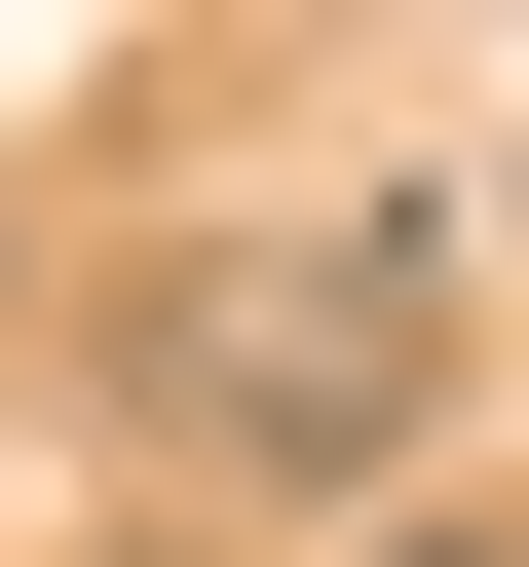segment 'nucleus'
<instances>
[{
  "instance_id": "nucleus-1",
  "label": "nucleus",
  "mask_w": 529,
  "mask_h": 567,
  "mask_svg": "<svg viewBox=\"0 0 529 567\" xmlns=\"http://www.w3.org/2000/svg\"><path fill=\"white\" fill-rule=\"evenodd\" d=\"M152 416H189L227 492L416 454V227H189V265H152Z\"/></svg>"
}]
</instances>
